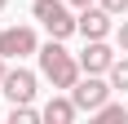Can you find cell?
<instances>
[{
    "instance_id": "obj_1",
    "label": "cell",
    "mask_w": 128,
    "mask_h": 124,
    "mask_svg": "<svg viewBox=\"0 0 128 124\" xmlns=\"http://www.w3.org/2000/svg\"><path fill=\"white\" fill-rule=\"evenodd\" d=\"M36 58H40V75H44L53 89H66V93H71V89H75V80L84 75L80 58H75V53H66L62 40H53V36H49V44H40Z\"/></svg>"
},
{
    "instance_id": "obj_2",
    "label": "cell",
    "mask_w": 128,
    "mask_h": 124,
    "mask_svg": "<svg viewBox=\"0 0 128 124\" xmlns=\"http://www.w3.org/2000/svg\"><path fill=\"white\" fill-rule=\"evenodd\" d=\"M31 13H36V22L44 27L53 40H66V36H75V31H80V13H75L71 0H36Z\"/></svg>"
},
{
    "instance_id": "obj_3",
    "label": "cell",
    "mask_w": 128,
    "mask_h": 124,
    "mask_svg": "<svg viewBox=\"0 0 128 124\" xmlns=\"http://www.w3.org/2000/svg\"><path fill=\"white\" fill-rule=\"evenodd\" d=\"M110 93H115V84H110V80H102V75H80L75 80V89H71V98H75V106L80 111H97V106H102V102H110Z\"/></svg>"
},
{
    "instance_id": "obj_4",
    "label": "cell",
    "mask_w": 128,
    "mask_h": 124,
    "mask_svg": "<svg viewBox=\"0 0 128 124\" xmlns=\"http://www.w3.org/2000/svg\"><path fill=\"white\" fill-rule=\"evenodd\" d=\"M0 53H4L9 62L40 53V36H36V27H4V31H0Z\"/></svg>"
},
{
    "instance_id": "obj_5",
    "label": "cell",
    "mask_w": 128,
    "mask_h": 124,
    "mask_svg": "<svg viewBox=\"0 0 128 124\" xmlns=\"http://www.w3.org/2000/svg\"><path fill=\"white\" fill-rule=\"evenodd\" d=\"M40 80H36V71H26V67H13L4 80H0V93L9 98V106L13 102H36V93H40Z\"/></svg>"
},
{
    "instance_id": "obj_6",
    "label": "cell",
    "mask_w": 128,
    "mask_h": 124,
    "mask_svg": "<svg viewBox=\"0 0 128 124\" xmlns=\"http://www.w3.org/2000/svg\"><path fill=\"white\" fill-rule=\"evenodd\" d=\"M110 18H115V13L106 9V5L80 9V36H84V40H106V36H110Z\"/></svg>"
},
{
    "instance_id": "obj_7",
    "label": "cell",
    "mask_w": 128,
    "mask_h": 124,
    "mask_svg": "<svg viewBox=\"0 0 128 124\" xmlns=\"http://www.w3.org/2000/svg\"><path fill=\"white\" fill-rule=\"evenodd\" d=\"M110 62H115V49H110L106 40H88L84 53H80V67H84L88 75H106V71H110Z\"/></svg>"
},
{
    "instance_id": "obj_8",
    "label": "cell",
    "mask_w": 128,
    "mask_h": 124,
    "mask_svg": "<svg viewBox=\"0 0 128 124\" xmlns=\"http://www.w3.org/2000/svg\"><path fill=\"white\" fill-rule=\"evenodd\" d=\"M80 115V106H75V98L66 93V98H49L44 102V124H71Z\"/></svg>"
},
{
    "instance_id": "obj_9",
    "label": "cell",
    "mask_w": 128,
    "mask_h": 124,
    "mask_svg": "<svg viewBox=\"0 0 128 124\" xmlns=\"http://www.w3.org/2000/svg\"><path fill=\"white\" fill-rule=\"evenodd\" d=\"M93 120L97 124H119V120H128V106L124 102H102V106L93 111Z\"/></svg>"
},
{
    "instance_id": "obj_10",
    "label": "cell",
    "mask_w": 128,
    "mask_h": 124,
    "mask_svg": "<svg viewBox=\"0 0 128 124\" xmlns=\"http://www.w3.org/2000/svg\"><path fill=\"white\" fill-rule=\"evenodd\" d=\"M44 120V111H36L31 102H13L9 106V124H40Z\"/></svg>"
},
{
    "instance_id": "obj_11",
    "label": "cell",
    "mask_w": 128,
    "mask_h": 124,
    "mask_svg": "<svg viewBox=\"0 0 128 124\" xmlns=\"http://www.w3.org/2000/svg\"><path fill=\"white\" fill-rule=\"evenodd\" d=\"M106 80H110V84H115L119 93H128V53L110 62V71H106Z\"/></svg>"
},
{
    "instance_id": "obj_12",
    "label": "cell",
    "mask_w": 128,
    "mask_h": 124,
    "mask_svg": "<svg viewBox=\"0 0 128 124\" xmlns=\"http://www.w3.org/2000/svg\"><path fill=\"white\" fill-rule=\"evenodd\" d=\"M97 5H106L115 18H128V0H97Z\"/></svg>"
},
{
    "instance_id": "obj_13",
    "label": "cell",
    "mask_w": 128,
    "mask_h": 124,
    "mask_svg": "<svg viewBox=\"0 0 128 124\" xmlns=\"http://www.w3.org/2000/svg\"><path fill=\"white\" fill-rule=\"evenodd\" d=\"M115 44H119V49L128 53V18H124V22H119V31H115Z\"/></svg>"
},
{
    "instance_id": "obj_14",
    "label": "cell",
    "mask_w": 128,
    "mask_h": 124,
    "mask_svg": "<svg viewBox=\"0 0 128 124\" xmlns=\"http://www.w3.org/2000/svg\"><path fill=\"white\" fill-rule=\"evenodd\" d=\"M4 75H9V58L0 53V80H4Z\"/></svg>"
},
{
    "instance_id": "obj_15",
    "label": "cell",
    "mask_w": 128,
    "mask_h": 124,
    "mask_svg": "<svg viewBox=\"0 0 128 124\" xmlns=\"http://www.w3.org/2000/svg\"><path fill=\"white\" fill-rule=\"evenodd\" d=\"M71 5H75V9H88V5H97V0H71Z\"/></svg>"
},
{
    "instance_id": "obj_16",
    "label": "cell",
    "mask_w": 128,
    "mask_h": 124,
    "mask_svg": "<svg viewBox=\"0 0 128 124\" xmlns=\"http://www.w3.org/2000/svg\"><path fill=\"white\" fill-rule=\"evenodd\" d=\"M4 5H9V0H0V9H4Z\"/></svg>"
}]
</instances>
